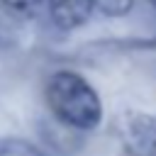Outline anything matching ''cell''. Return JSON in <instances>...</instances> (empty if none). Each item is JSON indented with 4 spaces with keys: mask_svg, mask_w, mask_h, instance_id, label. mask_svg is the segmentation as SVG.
Wrapping results in <instances>:
<instances>
[{
    "mask_svg": "<svg viewBox=\"0 0 156 156\" xmlns=\"http://www.w3.org/2000/svg\"><path fill=\"white\" fill-rule=\"evenodd\" d=\"M117 139L127 156H156V115L127 110L117 119Z\"/></svg>",
    "mask_w": 156,
    "mask_h": 156,
    "instance_id": "cell-2",
    "label": "cell"
},
{
    "mask_svg": "<svg viewBox=\"0 0 156 156\" xmlns=\"http://www.w3.org/2000/svg\"><path fill=\"white\" fill-rule=\"evenodd\" d=\"M44 100L54 119L68 132H93L102 122V100L98 90L71 68H58L46 78Z\"/></svg>",
    "mask_w": 156,
    "mask_h": 156,
    "instance_id": "cell-1",
    "label": "cell"
},
{
    "mask_svg": "<svg viewBox=\"0 0 156 156\" xmlns=\"http://www.w3.org/2000/svg\"><path fill=\"white\" fill-rule=\"evenodd\" d=\"M46 10L51 22L58 29L73 32L90 20L95 7H93V0H46Z\"/></svg>",
    "mask_w": 156,
    "mask_h": 156,
    "instance_id": "cell-3",
    "label": "cell"
},
{
    "mask_svg": "<svg viewBox=\"0 0 156 156\" xmlns=\"http://www.w3.org/2000/svg\"><path fill=\"white\" fill-rule=\"evenodd\" d=\"M0 5L10 15L22 20H34L46 10V0H0Z\"/></svg>",
    "mask_w": 156,
    "mask_h": 156,
    "instance_id": "cell-5",
    "label": "cell"
},
{
    "mask_svg": "<svg viewBox=\"0 0 156 156\" xmlns=\"http://www.w3.org/2000/svg\"><path fill=\"white\" fill-rule=\"evenodd\" d=\"M93 7L100 10L105 17H124L132 12L134 0H93Z\"/></svg>",
    "mask_w": 156,
    "mask_h": 156,
    "instance_id": "cell-6",
    "label": "cell"
},
{
    "mask_svg": "<svg viewBox=\"0 0 156 156\" xmlns=\"http://www.w3.org/2000/svg\"><path fill=\"white\" fill-rule=\"evenodd\" d=\"M0 156H46V151L34 146L27 139L5 136V139H0Z\"/></svg>",
    "mask_w": 156,
    "mask_h": 156,
    "instance_id": "cell-4",
    "label": "cell"
},
{
    "mask_svg": "<svg viewBox=\"0 0 156 156\" xmlns=\"http://www.w3.org/2000/svg\"><path fill=\"white\" fill-rule=\"evenodd\" d=\"M149 5H151V7H154V10H156V0H149Z\"/></svg>",
    "mask_w": 156,
    "mask_h": 156,
    "instance_id": "cell-7",
    "label": "cell"
}]
</instances>
